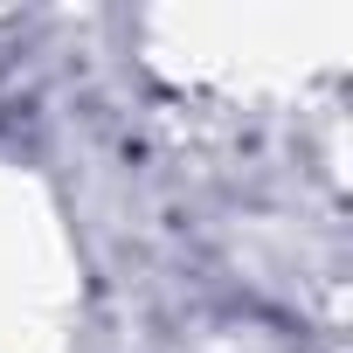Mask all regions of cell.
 <instances>
[{
	"mask_svg": "<svg viewBox=\"0 0 353 353\" xmlns=\"http://www.w3.org/2000/svg\"><path fill=\"white\" fill-rule=\"evenodd\" d=\"M77 305L63 229L28 181L0 173V353H63V312Z\"/></svg>",
	"mask_w": 353,
	"mask_h": 353,
	"instance_id": "cell-1",
	"label": "cell"
}]
</instances>
